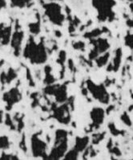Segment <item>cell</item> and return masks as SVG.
Returning a JSON list of instances; mask_svg holds the SVG:
<instances>
[{"label":"cell","instance_id":"2","mask_svg":"<svg viewBox=\"0 0 133 160\" xmlns=\"http://www.w3.org/2000/svg\"><path fill=\"white\" fill-rule=\"evenodd\" d=\"M47 145L46 143L41 141L40 139L38 138V134H34L32 136V153L34 156H42L44 159H46V153H45V150H46Z\"/></svg>","mask_w":133,"mask_h":160},{"label":"cell","instance_id":"4","mask_svg":"<svg viewBox=\"0 0 133 160\" xmlns=\"http://www.w3.org/2000/svg\"><path fill=\"white\" fill-rule=\"evenodd\" d=\"M22 98V95L20 94V93L18 91V89L17 88H14L9 91V92L6 93L3 95V100L5 101L7 103V110H10L12 105L15 103L19 101Z\"/></svg>","mask_w":133,"mask_h":160},{"label":"cell","instance_id":"15","mask_svg":"<svg viewBox=\"0 0 133 160\" xmlns=\"http://www.w3.org/2000/svg\"><path fill=\"white\" fill-rule=\"evenodd\" d=\"M29 79V81H30V85H32V86H34L35 84L33 83V81H32V76H31V73L29 71L28 69H27V80Z\"/></svg>","mask_w":133,"mask_h":160},{"label":"cell","instance_id":"8","mask_svg":"<svg viewBox=\"0 0 133 160\" xmlns=\"http://www.w3.org/2000/svg\"><path fill=\"white\" fill-rule=\"evenodd\" d=\"M16 73L14 71L13 68H10L9 70H8V73L7 75V79H6V82L7 83H10L11 82V81H13L14 79L16 77Z\"/></svg>","mask_w":133,"mask_h":160},{"label":"cell","instance_id":"9","mask_svg":"<svg viewBox=\"0 0 133 160\" xmlns=\"http://www.w3.org/2000/svg\"><path fill=\"white\" fill-rule=\"evenodd\" d=\"M9 140L7 137L2 136L0 137V149H5L9 147Z\"/></svg>","mask_w":133,"mask_h":160},{"label":"cell","instance_id":"17","mask_svg":"<svg viewBox=\"0 0 133 160\" xmlns=\"http://www.w3.org/2000/svg\"><path fill=\"white\" fill-rule=\"evenodd\" d=\"M3 111L0 110V124L3 122Z\"/></svg>","mask_w":133,"mask_h":160},{"label":"cell","instance_id":"16","mask_svg":"<svg viewBox=\"0 0 133 160\" xmlns=\"http://www.w3.org/2000/svg\"><path fill=\"white\" fill-rule=\"evenodd\" d=\"M7 3H6L5 0H0V9L3 7H5Z\"/></svg>","mask_w":133,"mask_h":160},{"label":"cell","instance_id":"14","mask_svg":"<svg viewBox=\"0 0 133 160\" xmlns=\"http://www.w3.org/2000/svg\"><path fill=\"white\" fill-rule=\"evenodd\" d=\"M20 147H21L22 149L24 150V151L26 152V144H25V137H24V135L23 136V139H22V141L20 142Z\"/></svg>","mask_w":133,"mask_h":160},{"label":"cell","instance_id":"12","mask_svg":"<svg viewBox=\"0 0 133 160\" xmlns=\"http://www.w3.org/2000/svg\"><path fill=\"white\" fill-rule=\"evenodd\" d=\"M5 123H6V125H7V126H10L12 130H15V126H14L13 122H12V120H11V117H10L9 114H7V115H6Z\"/></svg>","mask_w":133,"mask_h":160},{"label":"cell","instance_id":"7","mask_svg":"<svg viewBox=\"0 0 133 160\" xmlns=\"http://www.w3.org/2000/svg\"><path fill=\"white\" fill-rule=\"evenodd\" d=\"M87 143V138H84V139L77 138V139H76V149L77 150H84V148L85 147Z\"/></svg>","mask_w":133,"mask_h":160},{"label":"cell","instance_id":"6","mask_svg":"<svg viewBox=\"0 0 133 160\" xmlns=\"http://www.w3.org/2000/svg\"><path fill=\"white\" fill-rule=\"evenodd\" d=\"M11 27H8L3 28V35H2V39H1V42H2V44H3V45L9 44L10 36H11Z\"/></svg>","mask_w":133,"mask_h":160},{"label":"cell","instance_id":"11","mask_svg":"<svg viewBox=\"0 0 133 160\" xmlns=\"http://www.w3.org/2000/svg\"><path fill=\"white\" fill-rule=\"evenodd\" d=\"M11 1L14 3V5L19 7H23L27 2H29L28 0H11Z\"/></svg>","mask_w":133,"mask_h":160},{"label":"cell","instance_id":"3","mask_svg":"<svg viewBox=\"0 0 133 160\" xmlns=\"http://www.w3.org/2000/svg\"><path fill=\"white\" fill-rule=\"evenodd\" d=\"M47 15L49 16L50 19L56 24H62L63 21V16L60 14V7L56 4H48L46 5Z\"/></svg>","mask_w":133,"mask_h":160},{"label":"cell","instance_id":"13","mask_svg":"<svg viewBox=\"0 0 133 160\" xmlns=\"http://www.w3.org/2000/svg\"><path fill=\"white\" fill-rule=\"evenodd\" d=\"M76 155H77V153L75 150H71L66 155V159H76Z\"/></svg>","mask_w":133,"mask_h":160},{"label":"cell","instance_id":"1","mask_svg":"<svg viewBox=\"0 0 133 160\" xmlns=\"http://www.w3.org/2000/svg\"><path fill=\"white\" fill-rule=\"evenodd\" d=\"M24 56L29 59L32 64H43L47 61V53L45 51L43 44L39 43L36 44L33 41L32 37L29 40V43L26 44L24 53Z\"/></svg>","mask_w":133,"mask_h":160},{"label":"cell","instance_id":"10","mask_svg":"<svg viewBox=\"0 0 133 160\" xmlns=\"http://www.w3.org/2000/svg\"><path fill=\"white\" fill-rule=\"evenodd\" d=\"M30 27V31L33 33V34H38L40 31V27H39V23L37 24H32L29 25Z\"/></svg>","mask_w":133,"mask_h":160},{"label":"cell","instance_id":"5","mask_svg":"<svg viewBox=\"0 0 133 160\" xmlns=\"http://www.w3.org/2000/svg\"><path fill=\"white\" fill-rule=\"evenodd\" d=\"M23 38H24V32H15L12 37L11 46L15 49V56L19 55L20 45L23 41Z\"/></svg>","mask_w":133,"mask_h":160}]
</instances>
